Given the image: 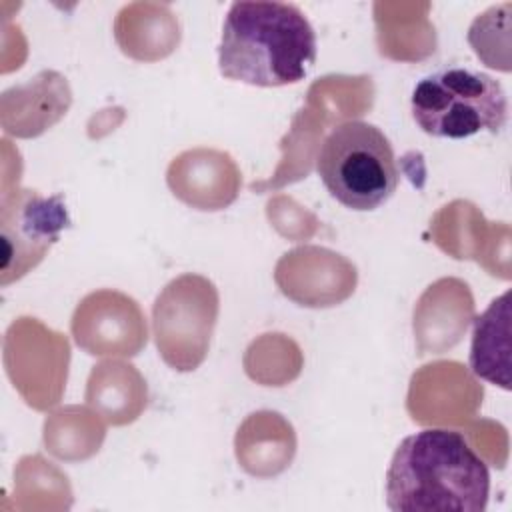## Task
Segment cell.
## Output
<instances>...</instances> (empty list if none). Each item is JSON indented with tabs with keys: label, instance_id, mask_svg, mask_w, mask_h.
Wrapping results in <instances>:
<instances>
[{
	"label": "cell",
	"instance_id": "obj_1",
	"mask_svg": "<svg viewBox=\"0 0 512 512\" xmlns=\"http://www.w3.org/2000/svg\"><path fill=\"white\" fill-rule=\"evenodd\" d=\"M488 496V466L458 430L406 436L386 472V506L394 512H482Z\"/></svg>",
	"mask_w": 512,
	"mask_h": 512
},
{
	"label": "cell",
	"instance_id": "obj_2",
	"mask_svg": "<svg viewBox=\"0 0 512 512\" xmlns=\"http://www.w3.org/2000/svg\"><path fill=\"white\" fill-rule=\"evenodd\" d=\"M316 62V34L288 2L250 0L228 8L218 46L220 74L250 86L276 88L304 80Z\"/></svg>",
	"mask_w": 512,
	"mask_h": 512
},
{
	"label": "cell",
	"instance_id": "obj_3",
	"mask_svg": "<svg viewBox=\"0 0 512 512\" xmlns=\"http://www.w3.org/2000/svg\"><path fill=\"white\" fill-rule=\"evenodd\" d=\"M316 172L330 196L356 212L382 206L400 178L390 140L362 120L342 122L324 138Z\"/></svg>",
	"mask_w": 512,
	"mask_h": 512
},
{
	"label": "cell",
	"instance_id": "obj_4",
	"mask_svg": "<svg viewBox=\"0 0 512 512\" xmlns=\"http://www.w3.org/2000/svg\"><path fill=\"white\" fill-rule=\"evenodd\" d=\"M418 128L436 138H468L482 130L500 132L508 118L502 84L470 68H444L424 76L410 100Z\"/></svg>",
	"mask_w": 512,
	"mask_h": 512
},
{
	"label": "cell",
	"instance_id": "obj_5",
	"mask_svg": "<svg viewBox=\"0 0 512 512\" xmlns=\"http://www.w3.org/2000/svg\"><path fill=\"white\" fill-rule=\"evenodd\" d=\"M216 316L218 292L210 280L198 274L172 280L152 308L154 338L162 360L180 372L196 370L208 354Z\"/></svg>",
	"mask_w": 512,
	"mask_h": 512
},
{
	"label": "cell",
	"instance_id": "obj_6",
	"mask_svg": "<svg viewBox=\"0 0 512 512\" xmlns=\"http://www.w3.org/2000/svg\"><path fill=\"white\" fill-rule=\"evenodd\" d=\"M68 224L70 218L60 194L44 198L34 190H18L14 208L4 202L2 284L18 280L34 268Z\"/></svg>",
	"mask_w": 512,
	"mask_h": 512
},
{
	"label": "cell",
	"instance_id": "obj_7",
	"mask_svg": "<svg viewBox=\"0 0 512 512\" xmlns=\"http://www.w3.org/2000/svg\"><path fill=\"white\" fill-rule=\"evenodd\" d=\"M72 334L76 344L92 356H134L146 344V322L130 296L98 290L78 304Z\"/></svg>",
	"mask_w": 512,
	"mask_h": 512
},
{
	"label": "cell",
	"instance_id": "obj_8",
	"mask_svg": "<svg viewBox=\"0 0 512 512\" xmlns=\"http://www.w3.org/2000/svg\"><path fill=\"white\" fill-rule=\"evenodd\" d=\"M168 186L188 206L220 210L238 196L240 172L234 160L220 150L196 148L182 152L168 168Z\"/></svg>",
	"mask_w": 512,
	"mask_h": 512
},
{
	"label": "cell",
	"instance_id": "obj_9",
	"mask_svg": "<svg viewBox=\"0 0 512 512\" xmlns=\"http://www.w3.org/2000/svg\"><path fill=\"white\" fill-rule=\"evenodd\" d=\"M470 368L478 378L510 390V290L474 320Z\"/></svg>",
	"mask_w": 512,
	"mask_h": 512
},
{
	"label": "cell",
	"instance_id": "obj_10",
	"mask_svg": "<svg viewBox=\"0 0 512 512\" xmlns=\"http://www.w3.org/2000/svg\"><path fill=\"white\" fill-rule=\"evenodd\" d=\"M86 402L114 426L130 424L146 406V382L134 366L102 362L88 378Z\"/></svg>",
	"mask_w": 512,
	"mask_h": 512
},
{
	"label": "cell",
	"instance_id": "obj_11",
	"mask_svg": "<svg viewBox=\"0 0 512 512\" xmlns=\"http://www.w3.org/2000/svg\"><path fill=\"white\" fill-rule=\"evenodd\" d=\"M252 444H260L262 448L254 450L252 454H248L246 458H242L238 462L242 464V468L246 472L266 478V476H276L282 470H286L294 458V454L282 452L278 448H270V444L296 446V436H294L292 426L282 416L274 424L272 434L264 436L260 414L256 412V414L248 416V420L238 428V434H236V446H252Z\"/></svg>",
	"mask_w": 512,
	"mask_h": 512
}]
</instances>
